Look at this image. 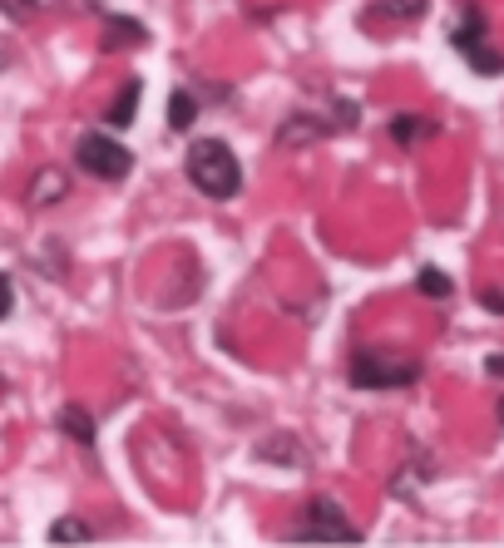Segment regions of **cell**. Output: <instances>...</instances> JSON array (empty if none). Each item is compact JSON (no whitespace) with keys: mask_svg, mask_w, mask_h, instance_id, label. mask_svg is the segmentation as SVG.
Here are the masks:
<instances>
[{"mask_svg":"<svg viewBox=\"0 0 504 548\" xmlns=\"http://www.w3.org/2000/svg\"><path fill=\"white\" fill-rule=\"evenodd\" d=\"M10 307H15V292H10V277H0V321L10 316Z\"/></svg>","mask_w":504,"mask_h":548,"instance_id":"14","label":"cell"},{"mask_svg":"<svg viewBox=\"0 0 504 548\" xmlns=\"http://www.w3.org/2000/svg\"><path fill=\"white\" fill-rule=\"evenodd\" d=\"M188 178L198 193L208 198H233L243 188V168H238V154L223 144V139H193V149L183 158Z\"/></svg>","mask_w":504,"mask_h":548,"instance_id":"1","label":"cell"},{"mask_svg":"<svg viewBox=\"0 0 504 548\" xmlns=\"http://www.w3.org/2000/svg\"><path fill=\"white\" fill-rule=\"evenodd\" d=\"M292 539H297V544H361V529L341 514V504L317 499V504L307 509V524H302Z\"/></svg>","mask_w":504,"mask_h":548,"instance_id":"3","label":"cell"},{"mask_svg":"<svg viewBox=\"0 0 504 548\" xmlns=\"http://www.w3.org/2000/svg\"><path fill=\"white\" fill-rule=\"evenodd\" d=\"M50 539H55V544H89L94 534H89L84 524H75V519H60V524L50 529Z\"/></svg>","mask_w":504,"mask_h":548,"instance_id":"12","label":"cell"},{"mask_svg":"<svg viewBox=\"0 0 504 548\" xmlns=\"http://www.w3.org/2000/svg\"><path fill=\"white\" fill-rule=\"evenodd\" d=\"M114 35L139 45V40H144V25H134V20H114V25H109V40H114Z\"/></svg>","mask_w":504,"mask_h":548,"instance_id":"13","label":"cell"},{"mask_svg":"<svg viewBox=\"0 0 504 548\" xmlns=\"http://www.w3.org/2000/svg\"><path fill=\"white\" fill-rule=\"evenodd\" d=\"M480 302H485L490 312H504V292H495V287H485V292H480Z\"/></svg>","mask_w":504,"mask_h":548,"instance_id":"15","label":"cell"},{"mask_svg":"<svg viewBox=\"0 0 504 548\" xmlns=\"http://www.w3.org/2000/svg\"><path fill=\"white\" fill-rule=\"evenodd\" d=\"M75 163H80L89 178H99V183H124L129 168H134V154L114 134H84L80 144H75Z\"/></svg>","mask_w":504,"mask_h":548,"instance_id":"2","label":"cell"},{"mask_svg":"<svg viewBox=\"0 0 504 548\" xmlns=\"http://www.w3.org/2000/svg\"><path fill=\"white\" fill-rule=\"evenodd\" d=\"M60 425H65V435H75L80 445H94V425H89V415H84V410H75V405H70V410H60Z\"/></svg>","mask_w":504,"mask_h":548,"instance_id":"10","label":"cell"},{"mask_svg":"<svg viewBox=\"0 0 504 548\" xmlns=\"http://www.w3.org/2000/svg\"><path fill=\"white\" fill-rule=\"evenodd\" d=\"M460 55H465V65H470L475 75H504V55L490 50V40H475V45H465Z\"/></svg>","mask_w":504,"mask_h":548,"instance_id":"5","label":"cell"},{"mask_svg":"<svg viewBox=\"0 0 504 548\" xmlns=\"http://www.w3.org/2000/svg\"><path fill=\"white\" fill-rule=\"evenodd\" d=\"M430 134H435V124L420 119V114H396V119H391V139H396V144H420V139H430Z\"/></svg>","mask_w":504,"mask_h":548,"instance_id":"6","label":"cell"},{"mask_svg":"<svg viewBox=\"0 0 504 548\" xmlns=\"http://www.w3.org/2000/svg\"><path fill=\"white\" fill-rule=\"evenodd\" d=\"M134 104H139V79H129V84H124L119 104L109 109V124H114V129H129V119H134Z\"/></svg>","mask_w":504,"mask_h":548,"instance_id":"7","label":"cell"},{"mask_svg":"<svg viewBox=\"0 0 504 548\" xmlns=\"http://www.w3.org/2000/svg\"><path fill=\"white\" fill-rule=\"evenodd\" d=\"M45 5H50V0H0V10H5L10 20H20V25H30L35 15H45Z\"/></svg>","mask_w":504,"mask_h":548,"instance_id":"11","label":"cell"},{"mask_svg":"<svg viewBox=\"0 0 504 548\" xmlns=\"http://www.w3.org/2000/svg\"><path fill=\"white\" fill-rule=\"evenodd\" d=\"M500 420H504V400H500Z\"/></svg>","mask_w":504,"mask_h":548,"instance_id":"17","label":"cell"},{"mask_svg":"<svg viewBox=\"0 0 504 548\" xmlns=\"http://www.w3.org/2000/svg\"><path fill=\"white\" fill-rule=\"evenodd\" d=\"M485 371H490L495 381H504V351H500V356H490V361H485Z\"/></svg>","mask_w":504,"mask_h":548,"instance_id":"16","label":"cell"},{"mask_svg":"<svg viewBox=\"0 0 504 548\" xmlns=\"http://www.w3.org/2000/svg\"><path fill=\"white\" fill-rule=\"evenodd\" d=\"M0 65H5V55H0Z\"/></svg>","mask_w":504,"mask_h":548,"instance_id":"18","label":"cell"},{"mask_svg":"<svg viewBox=\"0 0 504 548\" xmlns=\"http://www.w3.org/2000/svg\"><path fill=\"white\" fill-rule=\"evenodd\" d=\"M193 114H198L193 94H188V89H173V99H168V124H173V129H188Z\"/></svg>","mask_w":504,"mask_h":548,"instance_id":"8","label":"cell"},{"mask_svg":"<svg viewBox=\"0 0 504 548\" xmlns=\"http://www.w3.org/2000/svg\"><path fill=\"white\" fill-rule=\"evenodd\" d=\"M420 376L416 361H396V356H356L351 361V386L361 391H391V386H411Z\"/></svg>","mask_w":504,"mask_h":548,"instance_id":"4","label":"cell"},{"mask_svg":"<svg viewBox=\"0 0 504 548\" xmlns=\"http://www.w3.org/2000/svg\"><path fill=\"white\" fill-rule=\"evenodd\" d=\"M416 287H420V292H425V297H435V302L455 292V282H450V277H445L440 267H420V282H416Z\"/></svg>","mask_w":504,"mask_h":548,"instance_id":"9","label":"cell"}]
</instances>
